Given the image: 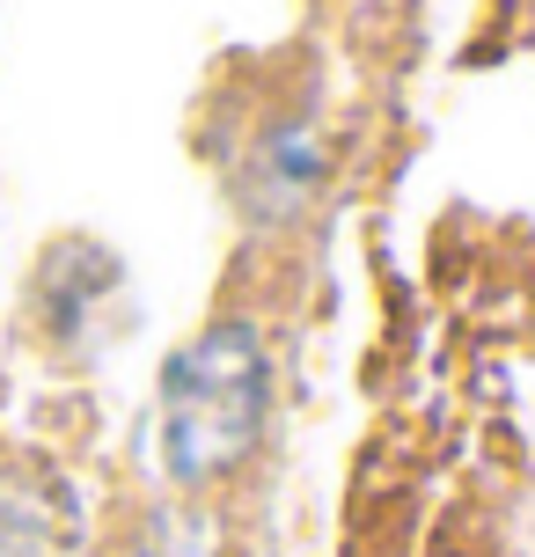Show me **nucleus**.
Wrapping results in <instances>:
<instances>
[{
  "instance_id": "nucleus-3",
  "label": "nucleus",
  "mask_w": 535,
  "mask_h": 557,
  "mask_svg": "<svg viewBox=\"0 0 535 557\" xmlns=\"http://www.w3.org/2000/svg\"><path fill=\"white\" fill-rule=\"evenodd\" d=\"M117 286H125V264L111 250H96V243H59L45 278H37V301H45V323L66 352H88L96 345V315L117 301Z\"/></svg>"
},
{
  "instance_id": "nucleus-4",
  "label": "nucleus",
  "mask_w": 535,
  "mask_h": 557,
  "mask_svg": "<svg viewBox=\"0 0 535 557\" xmlns=\"http://www.w3.org/2000/svg\"><path fill=\"white\" fill-rule=\"evenodd\" d=\"M0 557H74V499L52 470H0Z\"/></svg>"
},
{
  "instance_id": "nucleus-1",
  "label": "nucleus",
  "mask_w": 535,
  "mask_h": 557,
  "mask_svg": "<svg viewBox=\"0 0 535 557\" xmlns=\"http://www.w3.org/2000/svg\"><path fill=\"white\" fill-rule=\"evenodd\" d=\"M162 470L176 492H206L257 455L272 425V345L250 315H213L162 367Z\"/></svg>"
},
{
  "instance_id": "nucleus-5",
  "label": "nucleus",
  "mask_w": 535,
  "mask_h": 557,
  "mask_svg": "<svg viewBox=\"0 0 535 557\" xmlns=\"http://www.w3.org/2000/svg\"><path fill=\"white\" fill-rule=\"evenodd\" d=\"M140 557H206V521H198V513H162V521L147 529Z\"/></svg>"
},
{
  "instance_id": "nucleus-2",
  "label": "nucleus",
  "mask_w": 535,
  "mask_h": 557,
  "mask_svg": "<svg viewBox=\"0 0 535 557\" xmlns=\"http://www.w3.org/2000/svg\"><path fill=\"white\" fill-rule=\"evenodd\" d=\"M331 176V147H323V125L309 111H286V117H264L235 162V206L242 221L257 227H294L301 213L315 206Z\"/></svg>"
}]
</instances>
